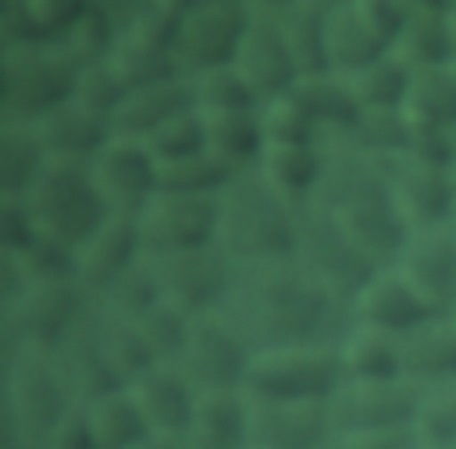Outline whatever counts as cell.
<instances>
[{
    "label": "cell",
    "mask_w": 456,
    "mask_h": 449,
    "mask_svg": "<svg viewBox=\"0 0 456 449\" xmlns=\"http://www.w3.org/2000/svg\"><path fill=\"white\" fill-rule=\"evenodd\" d=\"M349 317H353V324H367V328L403 339L438 314L424 303V296L403 278V271L395 264H385L353 292Z\"/></svg>",
    "instance_id": "cell-20"
},
{
    "label": "cell",
    "mask_w": 456,
    "mask_h": 449,
    "mask_svg": "<svg viewBox=\"0 0 456 449\" xmlns=\"http://www.w3.org/2000/svg\"><path fill=\"white\" fill-rule=\"evenodd\" d=\"M196 110L192 107V86L185 75L178 78H164L153 86H135L125 93L121 107L110 118V135H125V139H146L150 132H157L164 121Z\"/></svg>",
    "instance_id": "cell-27"
},
{
    "label": "cell",
    "mask_w": 456,
    "mask_h": 449,
    "mask_svg": "<svg viewBox=\"0 0 456 449\" xmlns=\"http://www.w3.org/2000/svg\"><path fill=\"white\" fill-rule=\"evenodd\" d=\"M128 396L135 399L146 428L153 435H175L182 438L192 403H196V388L171 367V363H157L146 374H139L132 385H125Z\"/></svg>",
    "instance_id": "cell-26"
},
{
    "label": "cell",
    "mask_w": 456,
    "mask_h": 449,
    "mask_svg": "<svg viewBox=\"0 0 456 449\" xmlns=\"http://www.w3.org/2000/svg\"><path fill=\"white\" fill-rule=\"evenodd\" d=\"M413 435L403 431H331L324 449H413Z\"/></svg>",
    "instance_id": "cell-52"
},
{
    "label": "cell",
    "mask_w": 456,
    "mask_h": 449,
    "mask_svg": "<svg viewBox=\"0 0 456 449\" xmlns=\"http://www.w3.org/2000/svg\"><path fill=\"white\" fill-rule=\"evenodd\" d=\"M328 435V403L249 396V449H324Z\"/></svg>",
    "instance_id": "cell-21"
},
{
    "label": "cell",
    "mask_w": 456,
    "mask_h": 449,
    "mask_svg": "<svg viewBox=\"0 0 456 449\" xmlns=\"http://www.w3.org/2000/svg\"><path fill=\"white\" fill-rule=\"evenodd\" d=\"M403 378L417 388L456 381V317H431L403 335Z\"/></svg>",
    "instance_id": "cell-28"
},
{
    "label": "cell",
    "mask_w": 456,
    "mask_h": 449,
    "mask_svg": "<svg viewBox=\"0 0 456 449\" xmlns=\"http://www.w3.org/2000/svg\"><path fill=\"white\" fill-rule=\"evenodd\" d=\"M256 171L296 207L314 203L324 178V143H281L267 146Z\"/></svg>",
    "instance_id": "cell-30"
},
{
    "label": "cell",
    "mask_w": 456,
    "mask_h": 449,
    "mask_svg": "<svg viewBox=\"0 0 456 449\" xmlns=\"http://www.w3.org/2000/svg\"><path fill=\"white\" fill-rule=\"evenodd\" d=\"M449 228L456 232V196H452V210H449Z\"/></svg>",
    "instance_id": "cell-56"
},
{
    "label": "cell",
    "mask_w": 456,
    "mask_h": 449,
    "mask_svg": "<svg viewBox=\"0 0 456 449\" xmlns=\"http://www.w3.org/2000/svg\"><path fill=\"white\" fill-rule=\"evenodd\" d=\"M235 178V171L228 164H221L210 150L185 157V160H171L160 164L157 175V192H178V196H221L224 185Z\"/></svg>",
    "instance_id": "cell-42"
},
{
    "label": "cell",
    "mask_w": 456,
    "mask_h": 449,
    "mask_svg": "<svg viewBox=\"0 0 456 449\" xmlns=\"http://www.w3.org/2000/svg\"><path fill=\"white\" fill-rule=\"evenodd\" d=\"M403 21H406V0H331L328 71L346 78L388 57Z\"/></svg>",
    "instance_id": "cell-8"
},
{
    "label": "cell",
    "mask_w": 456,
    "mask_h": 449,
    "mask_svg": "<svg viewBox=\"0 0 456 449\" xmlns=\"http://www.w3.org/2000/svg\"><path fill=\"white\" fill-rule=\"evenodd\" d=\"M93 185L110 214L135 217L153 196H157V160L139 139L110 135V143L93 157L89 164Z\"/></svg>",
    "instance_id": "cell-17"
},
{
    "label": "cell",
    "mask_w": 456,
    "mask_h": 449,
    "mask_svg": "<svg viewBox=\"0 0 456 449\" xmlns=\"http://www.w3.org/2000/svg\"><path fill=\"white\" fill-rule=\"evenodd\" d=\"M292 257L328 289H335L342 299H353V292L378 271V264H370L356 249V242L310 203L299 210V235Z\"/></svg>",
    "instance_id": "cell-15"
},
{
    "label": "cell",
    "mask_w": 456,
    "mask_h": 449,
    "mask_svg": "<svg viewBox=\"0 0 456 449\" xmlns=\"http://www.w3.org/2000/svg\"><path fill=\"white\" fill-rule=\"evenodd\" d=\"M392 57H399L410 71L452 64L445 0H406V21L395 36Z\"/></svg>",
    "instance_id": "cell-29"
},
{
    "label": "cell",
    "mask_w": 456,
    "mask_h": 449,
    "mask_svg": "<svg viewBox=\"0 0 456 449\" xmlns=\"http://www.w3.org/2000/svg\"><path fill=\"white\" fill-rule=\"evenodd\" d=\"M50 360H53V367H57V374H61V381L75 403H89L110 388H121L107 356H103L100 324H96L93 310L50 349Z\"/></svg>",
    "instance_id": "cell-23"
},
{
    "label": "cell",
    "mask_w": 456,
    "mask_h": 449,
    "mask_svg": "<svg viewBox=\"0 0 456 449\" xmlns=\"http://www.w3.org/2000/svg\"><path fill=\"white\" fill-rule=\"evenodd\" d=\"M157 292L164 303L185 310V314H214L221 310L235 264L221 253V246H200L185 253H164V257H146Z\"/></svg>",
    "instance_id": "cell-12"
},
{
    "label": "cell",
    "mask_w": 456,
    "mask_h": 449,
    "mask_svg": "<svg viewBox=\"0 0 456 449\" xmlns=\"http://www.w3.org/2000/svg\"><path fill=\"white\" fill-rule=\"evenodd\" d=\"M221 314L253 353L281 346H338L349 331V299L314 278L296 257L235 264Z\"/></svg>",
    "instance_id": "cell-1"
},
{
    "label": "cell",
    "mask_w": 456,
    "mask_h": 449,
    "mask_svg": "<svg viewBox=\"0 0 456 449\" xmlns=\"http://www.w3.org/2000/svg\"><path fill=\"white\" fill-rule=\"evenodd\" d=\"M39 239L36 221L21 196H0V253L21 257Z\"/></svg>",
    "instance_id": "cell-51"
},
{
    "label": "cell",
    "mask_w": 456,
    "mask_h": 449,
    "mask_svg": "<svg viewBox=\"0 0 456 449\" xmlns=\"http://www.w3.org/2000/svg\"><path fill=\"white\" fill-rule=\"evenodd\" d=\"M232 64L253 86L260 103L292 93V86L299 82V68L292 61V50L281 29V0H253L249 25Z\"/></svg>",
    "instance_id": "cell-14"
},
{
    "label": "cell",
    "mask_w": 456,
    "mask_h": 449,
    "mask_svg": "<svg viewBox=\"0 0 456 449\" xmlns=\"http://www.w3.org/2000/svg\"><path fill=\"white\" fill-rule=\"evenodd\" d=\"M89 310L93 299L82 292L75 278L28 282L14 303L0 306V353L18 346L50 353Z\"/></svg>",
    "instance_id": "cell-7"
},
{
    "label": "cell",
    "mask_w": 456,
    "mask_h": 449,
    "mask_svg": "<svg viewBox=\"0 0 456 449\" xmlns=\"http://www.w3.org/2000/svg\"><path fill=\"white\" fill-rule=\"evenodd\" d=\"M78 64L57 43L0 46V118L36 121L75 96Z\"/></svg>",
    "instance_id": "cell-6"
},
{
    "label": "cell",
    "mask_w": 456,
    "mask_h": 449,
    "mask_svg": "<svg viewBox=\"0 0 456 449\" xmlns=\"http://www.w3.org/2000/svg\"><path fill=\"white\" fill-rule=\"evenodd\" d=\"M346 381L338 346H281L253 353L246 392L264 399L328 403Z\"/></svg>",
    "instance_id": "cell-9"
},
{
    "label": "cell",
    "mask_w": 456,
    "mask_h": 449,
    "mask_svg": "<svg viewBox=\"0 0 456 449\" xmlns=\"http://www.w3.org/2000/svg\"><path fill=\"white\" fill-rule=\"evenodd\" d=\"M328 7L331 0H281V29L299 78L328 71Z\"/></svg>",
    "instance_id": "cell-35"
},
{
    "label": "cell",
    "mask_w": 456,
    "mask_h": 449,
    "mask_svg": "<svg viewBox=\"0 0 456 449\" xmlns=\"http://www.w3.org/2000/svg\"><path fill=\"white\" fill-rule=\"evenodd\" d=\"M203 128H207V150L221 164H228L235 175L253 171L267 150L260 107L256 110H232V114H203Z\"/></svg>",
    "instance_id": "cell-34"
},
{
    "label": "cell",
    "mask_w": 456,
    "mask_h": 449,
    "mask_svg": "<svg viewBox=\"0 0 456 449\" xmlns=\"http://www.w3.org/2000/svg\"><path fill=\"white\" fill-rule=\"evenodd\" d=\"M410 78H413V71L399 57L388 53V57L346 75V86H349L353 100L360 103V110H403Z\"/></svg>",
    "instance_id": "cell-38"
},
{
    "label": "cell",
    "mask_w": 456,
    "mask_h": 449,
    "mask_svg": "<svg viewBox=\"0 0 456 449\" xmlns=\"http://www.w3.org/2000/svg\"><path fill=\"white\" fill-rule=\"evenodd\" d=\"M403 114L413 132L456 135V64L413 71Z\"/></svg>",
    "instance_id": "cell-33"
},
{
    "label": "cell",
    "mask_w": 456,
    "mask_h": 449,
    "mask_svg": "<svg viewBox=\"0 0 456 449\" xmlns=\"http://www.w3.org/2000/svg\"><path fill=\"white\" fill-rule=\"evenodd\" d=\"M46 153L32 121L0 118V196H25L39 178Z\"/></svg>",
    "instance_id": "cell-37"
},
{
    "label": "cell",
    "mask_w": 456,
    "mask_h": 449,
    "mask_svg": "<svg viewBox=\"0 0 456 449\" xmlns=\"http://www.w3.org/2000/svg\"><path fill=\"white\" fill-rule=\"evenodd\" d=\"M420 388L399 381H342L328 399L331 431H410Z\"/></svg>",
    "instance_id": "cell-16"
},
{
    "label": "cell",
    "mask_w": 456,
    "mask_h": 449,
    "mask_svg": "<svg viewBox=\"0 0 456 449\" xmlns=\"http://www.w3.org/2000/svg\"><path fill=\"white\" fill-rule=\"evenodd\" d=\"M260 125H264V139L267 146H281V143H321V132L314 125V118L303 110V103L285 93L274 100L260 103Z\"/></svg>",
    "instance_id": "cell-49"
},
{
    "label": "cell",
    "mask_w": 456,
    "mask_h": 449,
    "mask_svg": "<svg viewBox=\"0 0 456 449\" xmlns=\"http://www.w3.org/2000/svg\"><path fill=\"white\" fill-rule=\"evenodd\" d=\"M146 150L153 153L157 167L160 164H171V160H185V157H196L207 150V128H203V114L200 110H185L171 121H164L157 132H150L146 139Z\"/></svg>",
    "instance_id": "cell-47"
},
{
    "label": "cell",
    "mask_w": 456,
    "mask_h": 449,
    "mask_svg": "<svg viewBox=\"0 0 456 449\" xmlns=\"http://www.w3.org/2000/svg\"><path fill=\"white\" fill-rule=\"evenodd\" d=\"M392 264L438 317H456V232L449 224L410 232Z\"/></svg>",
    "instance_id": "cell-19"
},
{
    "label": "cell",
    "mask_w": 456,
    "mask_h": 449,
    "mask_svg": "<svg viewBox=\"0 0 456 449\" xmlns=\"http://www.w3.org/2000/svg\"><path fill=\"white\" fill-rule=\"evenodd\" d=\"M385 164H388V185H392L395 210L410 232L449 224V210L456 196V167L424 160L417 153H403Z\"/></svg>",
    "instance_id": "cell-18"
},
{
    "label": "cell",
    "mask_w": 456,
    "mask_h": 449,
    "mask_svg": "<svg viewBox=\"0 0 456 449\" xmlns=\"http://www.w3.org/2000/svg\"><path fill=\"white\" fill-rule=\"evenodd\" d=\"M153 303H160V292H157L150 260L142 257V260H139L132 271H125L103 296L93 299V310H100V314H107V317L135 321V317H142Z\"/></svg>",
    "instance_id": "cell-44"
},
{
    "label": "cell",
    "mask_w": 456,
    "mask_h": 449,
    "mask_svg": "<svg viewBox=\"0 0 456 449\" xmlns=\"http://www.w3.org/2000/svg\"><path fill=\"white\" fill-rule=\"evenodd\" d=\"M182 449H249V396L246 388L196 392Z\"/></svg>",
    "instance_id": "cell-24"
},
{
    "label": "cell",
    "mask_w": 456,
    "mask_h": 449,
    "mask_svg": "<svg viewBox=\"0 0 456 449\" xmlns=\"http://www.w3.org/2000/svg\"><path fill=\"white\" fill-rule=\"evenodd\" d=\"M96 314V324H100V342H103V356L118 378V385H132L139 374H146L150 367H157L146 339L139 335L135 321H121V317H107L100 310Z\"/></svg>",
    "instance_id": "cell-41"
},
{
    "label": "cell",
    "mask_w": 456,
    "mask_h": 449,
    "mask_svg": "<svg viewBox=\"0 0 456 449\" xmlns=\"http://www.w3.org/2000/svg\"><path fill=\"white\" fill-rule=\"evenodd\" d=\"M125 93H128V86H125V78L118 75V68H114L110 57H107V61H100V64L78 68L75 96H71V100H75L78 107H86L89 114H96V118H103V121L110 125V118H114V110L121 107Z\"/></svg>",
    "instance_id": "cell-48"
},
{
    "label": "cell",
    "mask_w": 456,
    "mask_h": 449,
    "mask_svg": "<svg viewBox=\"0 0 456 449\" xmlns=\"http://www.w3.org/2000/svg\"><path fill=\"white\" fill-rule=\"evenodd\" d=\"M249 363H253L249 342L232 328V321L221 310H214L192 317L185 346L171 367L196 392H210V388H246Z\"/></svg>",
    "instance_id": "cell-10"
},
{
    "label": "cell",
    "mask_w": 456,
    "mask_h": 449,
    "mask_svg": "<svg viewBox=\"0 0 456 449\" xmlns=\"http://www.w3.org/2000/svg\"><path fill=\"white\" fill-rule=\"evenodd\" d=\"M413 449H424V445H413Z\"/></svg>",
    "instance_id": "cell-57"
},
{
    "label": "cell",
    "mask_w": 456,
    "mask_h": 449,
    "mask_svg": "<svg viewBox=\"0 0 456 449\" xmlns=\"http://www.w3.org/2000/svg\"><path fill=\"white\" fill-rule=\"evenodd\" d=\"M43 449H96L93 431H89L86 413H82L78 403L61 417V424H57V428L50 431V438L43 442Z\"/></svg>",
    "instance_id": "cell-53"
},
{
    "label": "cell",
    "mask_w": 456,
    "mask_h": 449,
    "mask_svg": "<svg viewBox=\"0 0 456 449\" xmlns=\"http://www.w3.org/2000/svg\"><path fill=\"white\" fill-rule=\"evenodd\" d=\"M4 374V449H43L61 417L75 406L46 349L18 346L0 353Z\"/></svg>",
    "instance_id": "cell-4"
},
{
    "label": "cell",
    "mask_w": 456,
    "mask_h": 449,
    "mask_svg": "<svg viewBox=\"0 0 456 449\" xmlns=\"http://www.w3.org/2000/svg\"><path fill=\"white\" fill-rule=\"evenodd\" d=\"M142 260V242L135 232V217L110 214L78 249H75V282L89 299L103 296L125 271Z\"/></svg>",
    "instance_id": "cell-22"
},
{
    "label": "cell",
    "mask_w": 456,
    "mask_h": 449,
    "mask_svg": "<svg viewBox=\"0 0 456 449\" xmlns=\"http://www.w3.org/2000/svg\"><path fill=\"white\" fill-rule=\"evenodd\" d=\"M39 146L46 160H68V164H93V157L110 143V125L75 100L53 107L50 114L32 121Z\"/></svg>",
    "instance_id": "cell-25"
},
{
    "label": "cell",
    "mask_w": 456,
    "mask_h": 449,
    "mask_svg": "<svg viewBox=\"0 0 456 449\" xmlns=\"http://www.w3.org/2000/svg\"><path fill=\"white\" fill-rule=\"evenodd\" d=\"M86 413V424L93 431L96 449H132L135 442H142L150 435L135 399L128 396V388H110L89 403H78Z\"/></svg>",
    "instance_id": "cell-36"
},
{
    "label": "cell",
    "mask_w": 456,
    "mask_h": 449,
    "mask_svg": "<svg viewBox=\"0 0 456 449\" xmlns=\"http://www.w3.org/2000/svg\"><path fill=\"white\" fill-rule=\"evenodd\" d=\"M299 210L256 167L239 171L217 196V246L232 264L292 257Z\"/></svg>",
    "instance_id": "cell-3"
},
{
    "label": "cell",
    "mask_w": 456,
    "mask_h": 449,
    "mask_svg": "<svg viewBox=\"0 0 456 449\" xmlns=\"http://www.w3.org/2000/svg\"><path fill=\"white\" fill-rule=\"evenodd\" d=\"M192 86V107L200 114H232V110H256L260 96L253 93V86L242 78V71L235 64H217L207 71L189 75Z\"/></svg>",
    "instance_id": "cell-40"
},
{
    "label": "cell",
    "mask_w": 456,
    "mask_h": 449,
    "mask_svg": "<svg viewBox=\"0 0 456 449\" xmlns=\"http://www.w3.org/2000/svg\"><path fill=\"white\" fill-rule=\"evenodd\" d=\"M132 449H182V442H178L175 435H153V431H150V435H146L142 442H135Z\"/></svg>",
    "instance_id": "cell-54"
},
{
    "label": "cell",
    "mask_w": 456,
    "mask_h": 449,
    "mask_svg": "<svg viewBox=\"0 0 456 449\" xmlns=\"http://www.w3.org/2000/svg\"><path fill=\"white\" fill-rule=\"evenodd\" d=\"M253 0H185L175 61L182 75H196L217 64H232L249 25Z\"/></svg>",
    "instance_id": "cell-11"
},
{
    "label": "cell",
    "mask_w": 456,
    "mask_h": 449,
    "mask_svg": "<svg viewBox=\"0 0 456 449\" xmlns=\"http://www.w3.org/2000/svg\"><path fill=\"white\" fill-rule=\"evenodd\" d=\"M135 232L142 242V257L217 246V196L157 192L135 214Z\"/></svg>",
    "instance_id": "cell-13"
},
{
    "label": "cell",
    "mask_w": 456,
    "mask_h": 449,
    "mask_svg": "<svg viewBox=\"0 0 456 449\" xmlns=\"http://www.w3.org/2000/svg\"><path fill=\"white\" fill-rule=\"evenodd\" d=\"M410 135L413 132H410V121L403 110H363L349 139L356 146H363L367 153L392 160V157L410 153Z\"/></svg>",
    "instance_id": "cell-46"
},
{
    "label": "cell",
    "mask_w": 456,
    "mask_h": 449,
    "mask_svg": "<svg viewBox=\"0 0 456 449\" xmlns=\"http://www.w3.org/2000/svg\"><path fill=\"white\" fill-rule=\"evenodd\" d=\"M39 239L57 242L64 249H78L107 217V203L100 200L89 164H68V160H46L39 178L21 196Z\"/></svg>",
    "instance_id": "cell-5"
},
{
    "label": "cell",
    "mask_w": 456,
    "mask_h": 449,
    "mask_svg": "<svg viewBox=\"0 0 456 449\" xmlns=\"http://www.w3.org/2000/svg\"><path fill=\"white\" fill-rule=\"evenodd\" d=\"M292 96L303 103V110L314 118L321 143L335 139V135H353L356 121H360V103L353 100L349 86L342 75L335 71H321V75H306L292 86Z\"/></svg>",
    "instance_id": "cell-32"
},
{
    "label": "cell",
    "mask_w": 456,
    "mask_h": 449,
    "mask_svg": "<svg viewBox=\"0 0 456 449\" xmlns=\"http://www.w3.org/2000/svg\"><path fill=\"white\" fill-rule=\"evenodd\" d=\"M32 36L36 43H64V36L71 32V25L78 21L86 0H21Z\"/></svg>",
    "instance_id": "cell-50"
},
{
    "label": "cell",
    "mask_w": 456,
    "mask_h": 449,
    "mask_svg": "<svg viewBox=\"0 0 456 449\" xmlns=\"http://www.w3.org/2000/svg\"><path fill=\"white\" fill-rule=\"evenodd\" d=\"M118 43V4H100V0H86L78 21L71 25V32L64 36L61 50L78 64H100L114 53Z\"/></svg>",
    "instance_id": "cell-39"
},
{
    "label": "cell",
    "mask_w": 456,
    "mask_h": 449,
    "mask_svg": "<svg viewBox=\"0 0 456 449\" xmlns=\"http://www.w3.org/2000/svg\"><path fill=\"white\" fill-rule=\"evenodd\" d=\"M445 25H449V50L456 64V0H445Z\"/></svg>",
    "instance_id": "cell-55"
},
{
    "label": "cell",
    "mask_w": 456,
    "mask_h": 449,
    "mask_svg": "<svg viewBox=\"0 0 456 449\" xmlns=\"http://www.w3.org/2000/svg\"><path fill=\"white\" fill-rule=\"evenodd\" d=\"M338 360L346 381H399L403 339L367 324H349V331L338 339Z\"/></svg>",
    "instance_id": "cell-31"
},
{
    "label": "cell",
    "mask_w": 456,
    "mask_h": 449,
    "mask_svg": "<svg viewBox=\"0 0 456 449\" xmlns=\"http://www.w3.org/2000/svg\"><path fill=\"white\" fill-rule=\"evenodd\" d=\"M189 324H192V314L171 306V303H153L142 317H135V328L139 335L146 339L150 353L157 363H175L182 346H185V335H189Z\"/></svg>",
    "instance_id": "cell-45"
},
{
    "label": "cell",
    "mask_w": 456,
    "mask_h": 449,
    "mask_svg": "<svg viewBox=\"0 0 456 449\" xmlns=\"http://www.w3.org/2000/svg\"><path fill=\"white\" fill-rule=\"evenodd\" d=\"M410 435L424 449H456V381L420 388Z\"/></svg>",
    "instance_id": "cell-43"
},
{
    "label": "cell",
    "mask_w": 456,
    "mask_h": 449,
    "mask_svg": "<svg viewBox=\"0 0 456 449\" xmlns=\"http://www.w3.org/2000/svg\"><path fill=\"white\" fill-rule=\"evenodd\" d=\"M310 207L328 214L378 267L392 264L410 235L392 200L388 164L349 135L324 139V178Z\"/></svg>",
    "instance_id": "cell-2"
}]
</instances>
